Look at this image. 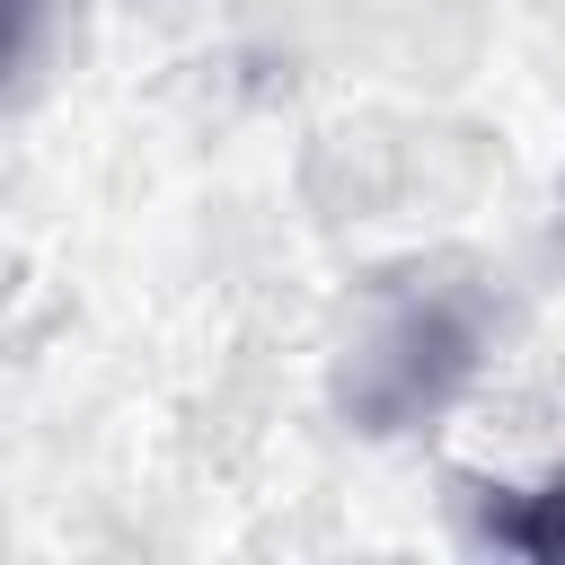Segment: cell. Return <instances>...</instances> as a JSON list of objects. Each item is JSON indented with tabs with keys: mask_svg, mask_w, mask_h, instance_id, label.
Wrapping results in <instances>:
<instances>
[{
	"mask_svg": "<svg viewBox=\"0 0 565 565\" xmlns=\"http://www.w3.org/2000/svg\"><path fill=\"white\" fill-rule=\"evenodd\" d=\"M477 371V309L459 291H406L380 309V327L353 344L344 362V406L362 433H397L433 406H450V388Z\"/></svg>",
	"mask_w": 565,
	"mask_h": 565,
	"instance_id": "6da1fadb",
	"label": "cell"
},
{
	"mask_svg": "<svg viewBox=\"0 0 565 565\" xmlns=\"http://www.w3.org/2000/svg\"><path fill=\"white\" fill-rule=\"evenodd\" d=\"M486 539L539 565H565V477L556 486H486Z\"/></svg>",
	"mask_w": 565,
	"mask_h": 565,
	"instance_id": "7a4b0ae2",
	"label": "cell"
}]
</instances>
